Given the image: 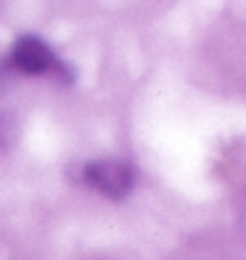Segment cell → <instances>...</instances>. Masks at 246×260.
I'll use <instances>...</instances> for the list:
<instances>
[{
	"label": "cell",
	"instance_id": "cell-1",
	"mask_svg": "<svg viewBox=\"0 0 246 260\" xmlns=\"http://www.w3.org/2000/svg\"><path fill=\"white\" fill-rule=\"evenodd\" d=\"M85 178L93 188H98L101 194H106L109 199H125L133 188V168L122 159H96L88 162L82 170Z\"/></svg>",
	"mask_w": 246,
	"mask_h": 260
},
{
	"label": "cell",
	"instance_id": "cell-2",
	"mask_svg": "<svg viewBox=\"0 0 246 260\" xmlns=\"http://www.w3.org/2000/svg\"><path fill=\"white\" fill-rule=\"evenodd\" d=\"M11 64L24 75H43L56 67L53 51L34 35H21L11 48Z\"/></svg>",
	"mask_w": 246,
	"mask_h": 260
}]
</instances>
